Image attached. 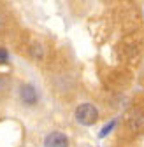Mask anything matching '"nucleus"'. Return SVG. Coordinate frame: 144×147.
Here are the masks:
<instances>
[{
  "mask_svg": "<svg viewBox=\"0 0 144 147\" xmlns=\"http://www.w3.org/2000/svg\"><path fill=\"white\" fill-rule=\"evenodd\" d=\"M9 60V54L5 49H0V61H7Z\"/></svg>",
  "mask_w": 144,
  "mask_h": 147,
  "instance_id": "nucleus-7",
  "label": "nucleus"
},
{
  "mask_svg": "<svg viewBox=\"0 0 144 147\" xmlns=\"http://www.w3.org/2000/svg\"><path fill=\"white\" fill-rule=\"evenodd\" d=\"M44 147H69V138L62 131H53L44 138Z\"/></svg>",
  "mask_w": 144,
  "mask_h": 147,
  "instance_id": "nucleus-4",
  "label": "nucleus"
},
{
  "mask_svg": "<svg viewBox=\"0 0 144 147\" xmlns=\"http://www.w3.org/2000/svg\"><path fill=\"white\" fill-rule=\"evenodd\" d=\"M5 86H7V81H5L4 77H0V91L5 89Z\"/></svg>",
  "mask_w": 144,
  "mask_h": 147,
  "instance_id": "nucleus-9",
  "label": "nucleus"
},
{
  "mask_svg": "<svg viewBox=\"0 0 144 147\" xmlns=\"http://www.w3.org/2000/svg\"><path fill=\"white\" fill-rule=\"evenodd\" d=\"M114 124H116V121H114V119H113V121H109V124H105V126L102 128V131H100V135H98V137H100V138H104V137H105V135H107V133H109L113 128H114Z\"/></svg>",
  "mask_w": 144,
  "mask_h": 147,
  "instance_id": "nucleus-6",
  "label": "nucleus"
},
{
  "mask_svg": "<svg viewBox=\"0 0 144 147\" xmlns=\"http://www.w3.org/2000/svg\"><path fill=\"white\" fill-rule=\"evenodd\" d=\"M4 25H5V16H4V12L0 11V30L4 28Z\"/></svg>",
  "mask_w": 144,
  "mask_h": 147,
  "instance_id": "nucleus-8",
  "label": "nucleus"
},
{
  "mask_svg": "<svg viewBox=\"0 0 144 147\" xmlns=\"http://www.w3.org/2000/svg\"><path fill=\"white\" fill-rule=\"evenodd\" d=\"M20 100L25 105H35L39 100V95L32 84H21L20 86Z\"/></svg>",
  "mask_w": 144,
  "mask_h": 147,
  "instance_id": "nucleus-3",
  "label": "nucleus"
},
{
  "mask_svg": "<svg viewBox=\"0 0 144 147\" xmlns=\"http://www.w3.org/2000/svg\"><path fill=\"white\" fill-rule=\"evenodd\" d=\"M127 124L132 131H142L144 130V112L139 109H134L127 116Z\"/></svg>",
  "mask_w": 144,
  "mask_h": 147,
  "instance_id": "nucleus-2",
  "label": "nucleus"
},
{
  "mask_svg": "<svg viewBox=\"0 0 144 147\" xmlns=\"http://www.w3.org/2000/svg\"><path fill=\"white\" fill-rule=\"evenodd\" d=\"M76 121L83 126H92L98 121V110L92 103H81L76 109Z\"/></svg>",
  "mask_w": 144,
  "mask_h": 147,
  "instance_id": "nucleus-1",
  "label": "nucleus"
},
{
  "mask_svg": "<svg viewBox=\"0 0 144 147\" xmlns=\"http://www.w3.org/2000/svg\"><path fill=\"white\" fill-rule=\"evenodd\" d=\"M28 51H30V56L33 60H42V56H44V49H42V46L39 42H33Z\"/></svg>",
  "mask_w": 144,
  "mask_h": 147,
  "instance_id": "nucleus-5",
  "label": "nucleus"
}]
</instances>
